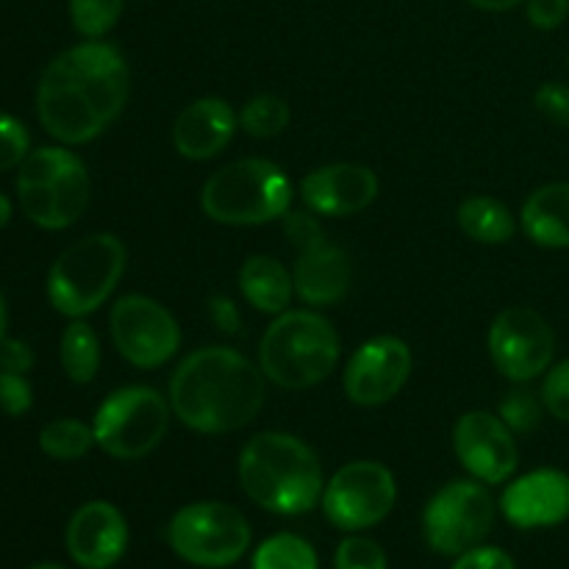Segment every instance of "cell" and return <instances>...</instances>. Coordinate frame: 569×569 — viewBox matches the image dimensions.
Instances as JSON below:
<instances>
[{
  "mask_svg": "<svg viewBox=\"0 0 569 569\" xmlns=\"http://www.w3.org/2000/svg\"><path fill=\"white\" fill-rule=\"evenodd\" d=\"M28 569H64V567H59V565H33V567H28Z\"/></svg>",
  "mask_w": 569,
  "mask_h": 569,
  "instance_id": "cell-43",
  "label": "cell"
},
{
  "mask_svg": "<svg viewBox=\"0 0 569 569\" xmlns=\"http://www.w3.org/2000/svg\"><path fill=\"white\" fill-rule=\"evenodd\" d=\"M333 569H389L387 553L367 537H348L337 548Z\"/></svg>",
  "mask_w": 569,
  "mask_h": 569,
  "instance_id": "cell-30",
  "label": "cell"
},
{
  "mask_svg": "<svg viewBox=\"0 0 569 569\" xmlns=\"http://www.w3.org/2000/svg\"><path fill=\"white\" fill-rule=\"evenodd\" d=\"M556 353L553 328L537 309L511 306L495 317L489 328V356L500 376L515 383H528L548 372Z\"/></svg>",
  "mask_w": 569,
  "mask_h": 569,
  "instance_id": "cell-13",
  "label": "cell"
},
{
  "mask_svg": "<svg viewBox=\"0 0 569 569\" xmlns=\"http://www.w3.org/2000/svg\"><path fill=\"white\" fill-rule=\"evenodd\" d=\"M172 406L150 387H122L100 403L94 415V445L106 456L137 461L153 453L170 431Z\"/></svg>",
  "mask_w": 569,
  "mask_h": 569,
  "instance_id": "cell-8",
  "label": "cell"
},
{
  "mask_svg": "<svg viewBox=\"0 0 569 569\" xmlns=\"http://www.w3.org/2000/svg\"><path fill=\"white\" fill-rule=\"evenodd\" d=\"M453 569H517L515 559H511L506 550L489 548V545H478V548H470L467 553H461L456 559Z\"/></svg>",
  "mask_w": 569,
  "mask_h": 569,
  "instance_id": "cell-36",
  "label": "cell"
},
{
  "mask_svg": "<svg viewBox=\"0 0 569 569\" xmlns=\"http://www.w3.org/2000/svg\"><path fill=\"white\" fill-rule=\"evenodd\" d=\"M61 367L72 383H92L100 370L98 333L87 322L76 320L61 337Z\"/></svg>",
  "mask_w": 569,
  "mask_h": 569,
  "instance_id": "cell-24",
  "label": "cell"
},
{
  "mask_svg": "<svg viewBox=\"0 0 569 569\" xmlns=\"http://www.w3.org/2000/svg\"><path fill=\"white\" fill-rule=\"evenodd\" d=\"M533 106H537V111L545 120H550L553 126L569 128V83H542L537 94H533Z\"/></svg>",
  "mask_w": 569,
  "mask_h": 569,
  "instance_id": "cell-32",
  "label": "cell"
},
{
  "mask_svg": "<svg viewBox=\"0 0 569 569\" xmlns=\"http://www.w3.org/2000/svg\"><path fill=\"white\" fill-rule=\"evenodd\" d=\"M289 120H292L289 103L278 94H256L242 106V114H239L242 131L256 139L278 137V133L287 131Z\"/></svg>",
  "mask_w": 569,
  "mask_h": 569,
  "instance_id": "cell-27",
  "label": "cell"
},
{
  "mask_svg": "<svg viewBox=\"0 0 569 569\" xmlns=\"http://www.w3.org/2000/svg\"><path fill=\"white\" fill-rule=\"evenodd\" d=\"M131 94V70L114 44H76L56 56L37 87V114L44 131L64 144L98 139L122 114Z\"/></svg>",
  "mask_w": 569,
  "mask_h": 569,
  "instance_id": "cell-1",
  "label": "cell"
},
{
  "mask_svg": "<svg viewBox=\"0 0 569 569\" xmlns=\"http://www.w3.org/2000/svg\"><path fill=\"white\" fill-rule=\"evenodd\" d=\"M542 403L556 420L569 422V359L548 372L542 383Z\"/></svg>",
  "mask_w": 569,
  "mask_h": 569,
  "instance_id": "cell-33",
  "label": "cell"
},
{
  "mask_svg": "<svg viewBox=\"0 0 569 569\" xmlns=\"http://www.w3.org/2000/svg\"><path fill=\"white\" fill-rule=\"evenodd\" d=\"M111 339L128 365L139 370L164 367L181 348L176 317L148 295H126L109 315Z\"/></svg>",
  "mask_w": 569,
  "mask_h": 569,
  "instance_id": "cell-12",
  "label": "cell"
},
{
  "mask_svg": "<svg viewBox=\"0 0 569 569\" xmlns=\"http://www.w3.org/2000/svg\"><path fill=\"white\" fill-rule=\"evenodd\" d=\"M209 311H211V322H214L217 328H220V331H226V333H237L239 331V309L237 306H233V300H228V298H211L209 300Z\"/></svg>",
  "mask_w": 569,
  "mask_h": 569,
  "instance_id": "cell-39",
  "label": "cell"
},
{
  "mask_svg": "<svg viewBox=\"0 0 569 569\" xmlns=\"http://www.w3.org/2000/svg\"><path fill=\"white\" fill-rule=\"evenodd\" d=\"M322 511L339 531H367L398 503V481L381 461H350L333 472L322 492Z\"/></svg>",
  "mask_w": 569,
  "mask_h": 569,
  "instance_id": "cell-11",
  "label": "cell"
},
{
  "mask_svg": "<svg viewBox=\"0 0 569 569\" xmlns=\"http://www.w3.org/2000/svg\"><path fill=\"white\" fill-rule=\"evenodd\" d=\"M339 353L337 328L326 317L309 309H287L261 337L259 367L276 387L300 392L326 381Z\"/></svg>",
  "mask_w": 569,
  "mask_h": 569,
  "instance_id": "cell-4",
  "label": "cell"
},
{
  "mask_svg": "<svg viewBox=\"0 0 569 569\" xmlns=\"http://www.w3.org/2000/svg\"><path fill=\"white\" fill-rule=\"evenodd\" d=\"M495 526V500L481 481H450L428 500L422 533L433 553L461 556L487 539Z\"/></svg>",
  "mask_w": 569,
  "mask_h": 569,
  "instance_id": "cell-10",
  "label": "cell"
},
{
  "mask_svg": "<svg viewBox=\"0 0 569 569\" xmlns=\"http://www.w3.org/2000/svg\"><path fill=\"white\" fill-rule=\"evenodd\" d=\"M28 148H31V137H28L26 126L17 117L0 111V170L22 164Z\"/></svg>",
  "mask_w": 569,
  "mask_h": 569,
  "instance_id": "cell-31",
  "label": "cell"
},
{
  "mask_svg": "<svg viewBox=\"0 0 569 569\" xmlns=\"http://www.w3.org/2000/svg\"><path fill=\"white\" fill-rule=\"evenodd\" d=\"M17 194L33 226L61 231L76 226L83 217L92 183H89L87 164L72 150L39 148L20 164Z\"/></svg>",
  "mask_w": 569,
  "mask_h": 569,
  "instance_id": "cell-7",
  "label": "cell"
},
{
  "mask_svg": "<svg viewBox=\"0 0 569 569\" xmlns=\"http://www.w3.org/2000/svg\"><path fill=\"white\" fill-rule=\"evenodd\" d=\"M239 483L264 511L298 517L315 509L326 492L315 450L287 431H261L239 453Z\"/></svg>",
  "mask_w": 569,
  "mask_h": 569,
  "instance_id": "cell-3",
  "label": "cell"
},
{
  "mask_svg": "<svg viewBox=\"0 0 569 569\" xmlns=\"http://www.w3.org/2000/svg\"><path fill=\"white\" fill-rule=\"evenodd\" d=\"M172 553L192 567L222 569L248 553L250 526L242 511L220 500L189 503L167 526Z\"/></svg>",
  "mask_w": 569,
  "mask_h": 569,
  "instance_id": "cell-9",
  "label": "cell"
},
{
  "mask_svg": "<svg viewBox=\"0 0 569 569\" xmlns=\"http://www.w3.org/2000/svg\"><path fill=\"white\" fill-rule=\"evenodd\" d=\"M239 289L242 298L261 315H283L292 300L295 281L292 272L272 256H250L239 270Z\"/></svg>",
  "mask_w": 569,
  "mask_h": 569,
  "instance_id": "cell-22",
  "label": "cell"
},
{
  "mask_svg": "<svg viewBox=\"0 0 569 569\" xmlns=\"http://www.w3.org/2000/svg\"><path fill=\"white\" fill-rule=\"evenodd\" d=\"M411 367H415V359L403 339L392 333L367 339L345 367V395L350 403L365 406V409L389 403L406 387Z\"/></svg>",
  "mask_w": 569,
  "mask_h": 569,
  "instance_id": "cell-14",
  "label": "cell"
},
{
  "mask_svg": "<svg viewBox=\"0 0 569 569\" xmlns=\"http://www.w3.org/2000/svg\"><path fill=\"white\" fill-rule=\"evenodd\" d=\"M467 3H472L481 11H509L515 9V6L526 3V0H467Z\"/></svg>",
  "mask_w": 569,
  "mask_h": 569,
  "instance_id": "cell-40",
  "label": "cell"
},
{
  "mask_svg": "<svg viewBox=\"0 0 569 569\" xmlns=\"http://www.w3.org/2000/svg\"><path fill=\"white\" fill-rule=\"evenodd\" d=\"M128 522L117 506L106 500L83 503L67 526V553L83 569H109L126 556Z\"/></svg>",
  "mask_w": 569,
  "mask_h": 569,
  "instance_id": "cell-17",
  "label": "cell"
},
{
  "mask_svg": "<svg viewBox=\"0 0 569 569\" xmlns=\"http://www.w3.org/2000/svg\"><path fill=\"white\" fill-rule=\"evenodd\" d=\"M126 0H70L72 26L81 37L100 39L117 26Z\"/></svg>",
  "mask_w": 569,
  "mask_h": 569,
  "instance_id": "cell-28",
  "label": "cell"
},
{
  "mask_svg": "<svg viewBox=\"0 0 569 569\" xmlns=\"http://www.w3.org/2000/svg\"><path fill=\"white\" fill-rule=\"evenodd\" d=\"M250 569H320L317 550L295 533H276L253 553Z\"/></svg>",
  "mask_w": 569,
  "mask_h": 569,
  "instance_id": "cell-25",
  "label": "cell"
},
{
  "mask_svg": "<svg viewBox=\"0 0 569 569\" xmlns=\"http://www.w3.org/2000/svg\"><path fill=\"white\" fill-rule=\"evenodd\" d=\"M128 264V250L114 233H92L72 242L48 272V300L59 315L81 320L109 300Z\"/></svg>",
  "mask_w": 569,
  "mask_h": 569,
  "instance_id": "cell-6",
  "label": "cell"
},
{
  "mask_svg": "<svg viewBox=\"0 0 569 569\" xmlns=\"http://www.w3.org/2000/svg\"><path fill=\"white\" fill-rule=\"evenodd\" d=\"M264 372L233 348L194 350L170 378V406L198 433H231L250 426L264 406Z\"/></svg>",
  "mask_w": 569,
  "mask_h": 569,
  "instance_id": "cell-2",
  "label": "cell"
},
{
  "mask_svg": "<svg viewBox=\"0 0 569 569\" xmlns=\"http://www.w3.org/2000/svg\"><path fill=\"white\" fill-rule=\"evenodd\" d=\"M9 220H11V200L6 198V194H0V231L9 226Z\"/></svg>",
  "mask_w": 569,
  "mask_h": 569,
  "instance_id": "cell-41",
  "label": "cell"
},
{
  "mask_svg": "<svg viewBox=\"0 0 569 569\" xmlns=\"http://www.w3.org/2000/svg\"><path fill=\"white\" fill-rule=\"evenodd\" d=\"M33 403L31 383L17 372H0V409L9 417H22Z\"/></svg>",
  "mask_w": 569,
  "mask_h": 569,
  "instance_id": "cell-35",
  "label": "cell"
},
{
  "mask_svg": "<svg viewBox=\"0 0 569 569\" xmlns=\"http://www.w3.org/2000/svg\"><path fill=\"white\" fill-rule=\"evenodd\" d=\"M520 222L539 248H569V183H548L528 194Z\"/></svg>",
  "mask_w": 569,
  "mask_h": 569,
  "instance_id": "cell-21",
  "label": "cell"
},
{
  "mask_svg": "<svg viewBox=\"0 0 569 569\" xmlns=\"http://www.w3.org/2000/svg\"><path fill=\"white\" fill-rule=\"evenodd\" d=\"M281 220H283V233H287V239L298 250L311 248V244L317 242H326V231H322L315 211H311V214L309 211H287Z\"/></svg>",
  "mask_w": 569,
  "mask_h": 569,
  "instance_id": "cell-34",
  "label": "cell"
},
{
  "mask_svg": "<svg viewBox=\"0 0 569 569\" xmlns=\"http://www.w3.org/2000/svg\"><path fill=\"white\" fill-rule=\"evenodd\" d=\"M542 398H537L531 389L517 387L503 395V400L498 406V415L515 433H531L542 422Z\"/></svg>",
  "mask_w": 569,
  "mask_h": 569,
  "instance_id": "cell-29",
  "label": "cell"
},
{
  "mask_svg": "<svg viewBox=\"0 0 569 569\" xmlns=\"http://www.w3.org/2000/svg\"><path fill=\"white\" fill-rule=\"evenodd\" d=\"M456 220H459V228L472 242L481 244H503L517 231L515 214L509 211V206L500 203L498 198H489V194L467 198L456 211Z\"/></svg>",
  "mask_w": 569,
  "mask_h": 569,
  "instance_id": "cell-23",
  "label": "cell"
},
{
  "mask_svg": "<svg viewBox=\"0 0 569 569\" xmlns=\"http://www.w3.org/2000/svg\"><path fill=\"white\" fill-rule=\"evenodd\" d=\"M292 194V181L276 161L239 159L209 176L200 206L220 226H264L287 214Z\"/></svg>",
  "mask_w": 569,
  "mask_h": 569,
  "instance_id": "cell-5",
  "label": "cell"
},
{
  "mask_svg": "<svg viewBox=\"0 0 569 569\" xmlns=\"http://www.w3.org/2000/svg\"><path fill=\"white\" fill-rule=\"evenodd\" d=\"M33 367V350L22 339H6L0 345V372H17L26 376Z\"/></svg>",
  "mask_w": 569,
  "mask_h": 569,
  "instance_id": "cell-38",
  "label": "cell"
},
{
  "mask_svg": "<svg viewBox=\"0 0 569 569\" xmlns=\"http://www.w3.org/2000/svg\"><path fill=\"white\" fill-rule=\"evenodd\" d=\"M500 511L522 531L561 526L569 517V476L561 470H533L517 478L500 498Z\"/></svg>",
  "mask_w": 569,
  "mask_h": 569,
  "instance_id": "cell-18",
  "label": "cell"
},
{
  "mask_svg": "<svg viewBox=\"0 0 569 569\" xmlns=\"http://www.w3.org/2000/svg\"><path fill=\"white\" fill-rule=\"evenodd\" d=\"M528 20L539 31H553L569 14V0H526Z\"/></svg>",
  "mask_w": 569,
  "mask_h": 569,
  "instance_id": "cell-37",
  "label": "cell"
},
{
  "mask_svg": "<svg viewBox=\"0 0 569 569\" xmlns=\"http://www.w3.org/2000/svg\"><path fill=\"white\" fill-rule=\"evenodd\" d=\"M94 433L81 420H53L39 433V448L56 461H78L92 450Z\"/></svg>",
  "mask_w": 569,
  "mask_h": 569,
  "instance_id": "cell-26",
  "label": "cell"
},
{
  "mask_svg": "<svg viewBox=\"0 0 569 569\" xmlns=\"http://www.w3.org/2000/svg\"><path fill=\"white\" fill-rule=\"evenodd\" d=\"M239 114L222 98H200L178 114L172 144L183 159L206 161L220 156L237 133Z\"/></svg>",
  "mask_w": 569,
  "mask_h": 569,
  "instance_id": "cell-19",
  "label": "cell"
},
{
  "mask_svg": "<svg viewBox=\"0 0 569 569\" xmlns=\"http://www.w3.org/2000/svg\"><path fill=\"white\" fill-rule=\"evenodd\" d=\"M6 342V306H3V295H0V345Z\"/></svg>",
  "mask_w": 569,
  "mask_h": 569,
  "instance_id": "cell-42",
  "label": "cell"
},
{
  "mask_svg": "<svg viewBox=\"0 0 569 569\" xmlns=\"http://www.w3.org/2000/svg\"><path fill=\"white\" fill-rule=\"evenodd\" d=\"M298 253L292 281L295 295L306 306H333L348 298L353 264L339 244H331L326 239V242H317Z\"/></svg>",
  "mask_w": 569,
  "mask_h": 569,
  "instance_id": "cell-20",
  "label": "cell"
},
{
  "mask_svg": "<svg viewBox=\"0 0 569 569\" xmlns=\"http://www.w3.org/2000/svg\"><path fill=\"white\" fill-rule=\"evenodd\" d=\"M453 450L459 465L481 483H503L515 476L517 453L515 431L492 411H467L453 428Z\"/></svg>",
  "mask_w": 569,
  "mask_h": 569,
  "instance_id": "cell-15",
  "label": "cell"
},
{
  "mask_svg": "<svg viewBox=\"0 0 569 569\" xmlns=\"http://www.w3.org/2000/svg\"><path fill=\"white\" fill-rule=\"evenodd\" d=\"M378 176L365 164H326L300 181L306 209L320 217H350L370 209L378 198Z\"/></svg>",
  "mask_w": 569,
  "mask_h": 569,
  "instance_id": "cell-16",
  "label": "cell"
}]
</instances>
